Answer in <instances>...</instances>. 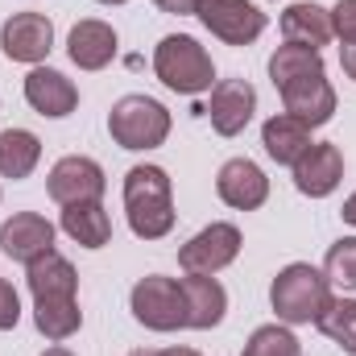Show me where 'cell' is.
Segmentation results:
<instances>
[{"mask_svg": "<svg viewBox=\"0 0 356 356\" xmlns=\"http://www.w3.org/2000/svg\"><path fill=\"white\" fill-rule=\"evenodd\" d=\"M25 269H29L25 282H29V294H33V323H38V332L46 340H54V344L71 340L83 327V311H79V298H75V290H79L75 266L63 253L50 249L38 261H29Z\"/></svg>", "mask_w": 356, "mask_h": 356, "instance_id": "obj_1", "label": "cell"}, {"mask_svg": "<svg viewBox=\"0 0 356 356\" xmlns=\"http://www.w3.org/2000/svg\"><path fill=\"white\" fill-rule=\"evenodd\" d=\"M124 216L133 236L162 241L175 228V186L162 166H133L124 175Z\"/></svg>", "mask_w": 356, "mask_h": 356, "instance_id": "obj_2", "label": "cell"}, {"mask_svg": "<svg viewBox=\"0 0 356 356\" xmlns=\"http://www.w3.org/2000/svg\"><path fill=\"white\" fill-rule=\"evenodd\" d=\"M269 302L277 311V319L286 327H302V323H315L327 302H332V282L327 273L307 261H294V266L277 269L273 286H269Z\"/></svg>", "mask_w": 356, "mask_h": 356, "instance_id": "obj_3", "label": "cell"}, {"mask_svg": "<svg viewBox=\"0 0 356 356\" xmlns=\"http://www.w3.org/2000/svg\"><path fill=\"white\" fill-rule=\"evenodd\" d=\"M154 75L170 91H178V95H203V91L216 88V63H211V54L195 38H186V33H170V38L158 42V50H154Z\"/></svg>", "mask_w": 356, "mask_h": 356, "instance_id": "obj_4", "label": "cell"}, {"mask_svg": "<svg viewBox=\"0 0 356 356\" xmlns=\"http://www.w3.org/2000/svg\"><path fill=\"white\" fill-rule=\"evenodd\" d=\"M170 129H175V120H170L166 104H158L154 95H124L108 112V133L120 149H158V145H166Z\"/></svg>", "mask_w": 356, "mask_h": 356, "instance_id": "obj_5", "label": "cell"}, {"mask_svg": "<svg viewBox=\"0 0 356 356\" xmlns=\"http://www.w3.org/2000/svg\"><path fill=\"white\" fill-rule=\"evenodd\" d=\"M133 319L149 332H178L186 327V298H182V282L166 273H149L133 286L129 294Z\"/></svg>", "mask_w": 356, "mask_h": 356, "instance_id": "obj_6", "label": "cell"}, {"mask_svg": "<svg viewBox=\"0 0 356 356\" xmlns=\"http://www.w3.org/2000/svg\"><path fill=\"white\" fill-rule=\"evenodd\" d=\"M195 17L224 46H253L266 33V13L249 0H199Z\"/></svg>", "mask_w": 356, "mask_h": 356, "instance_id": "obj_7", "label": "cell"}, {"mask_svg": "<svg viewBox=\"0 0 356 356\" xmlns=\"http://www.w3.org/2000/svg\"><path fill=\"white\" fill-rule=\"evenodd\" d=\"M241 257V228L236 224H207L203 232H195L182 249H178V266L186 273H220Z\"/></svg>", "mask_w": 356, "mask_h": 356, "instance_id": "obj_8", "label": "cell"}, {"mask_svg": "<svg viewBox=\"0 0 356 356\" xmlns=\"http://www.w3.org/2000/svg\"><path fill=\"white\" fill-rule=\"evenodd\" d=\"M46 191L54 203L63 207H75V203H91V199H104L108 191V178H104V166L95 158H83V154H67L54 162V170L46 178Z\"/></svg>", "mask_w": 356, "mask_h": 356, "instance_id": "obj_9", "label": "cell"}, {"mask_svg": "<svg viewBox=\"0 0 356 356\" xmlns=\"http://www.w3.org/2000/svg\"><path fill=\"white\" fill-rule=\"evenodd\" d=\"M0 50L8 63H29L38 67L54 50V25L42 13H17L0 25Z\"/></svg>", "mask_w": 356, "mask_h": 356, "instance_id": "obj_10", "label": "cell"}, {"mask_svg": "<svg viewBox=\"0 0 356 356\" xmlns=\"http://www.w3.org/2000/svg\"><path fill=\"white\" fill-rule=\"evenodd\" d=\"M253 112H257V91L249 79H220L211 88L207 116H211V129L220 137H241L245 124L253 120Z\"/></svg>", "mask_w": 356, "mask_h": 356, "instance_id": "obj_11", "label": "cell"}, {"mask_svg": "<svg viewBox=\"0 0 356 356\" xmlns=\"http://www.w3.org/2000/svg\"><path fill=\"white\" fill-rule=\"evenodd\" d=\"M50 249H54V224H50L46 216H38V211H17L13 220L0 224V253H4V257L29 266V261H38V257L50 253Z\"/></svg>", "mask_w": 356, "mask_h": 356, "instance_id": "obj_12", "label": "cell"}, {"mask_svg": "<svg viewBox=\"0 0 356 356\" xmlns=\"http://www.w3.org/2000/svg\"><path fill=\"white\" fill-rule=\"evenodd\" d=\"M216 195H220L228 207H236V211H257L269 199V178L257 162L232 158V162H224L220 175H216Z\"/></svg>", "mask_w": 356, "mask_h": 356, "instance_id": "obj_13", "label": "cell"}, {"mask_svg": "<svg viewBox=\"0 0 356 356\" xmlns=\"http://www.w3.org/2000/svg\"><path fill=\"white\" fill-rule=\"evenodd\" d=\"M290 170H294V186H298L307 199H327V195L340 186V178H344V154H340V145L319 141V145H311Z\"/></svg>", "mask_w": 356, "mask_h": 356, "instance_id": "obj_14", "label": "cell"}, {"mask_svg": "<svg viewBox=\"0 0 356 356\" xmlns=\"http://www.w3.org/2000/svg\"><path fill=\"white\" fill-rule=\"evenodd\" d=\"M277 91H282V108L311 129H319L336 116V88L327 83V75H307V79H294Z\"/></svg>", "mask_w": 356, "mask_h": 356, "instance_id": "obj_15", "label": "cell"}, {"mask_svg": "<svg viewBox=\"0 0 356 356\" xmlns=\"http://www.w3.org/2000/svg\"><path fill=\"white\" fill-rule=\"evenodd\" d=\"M25 99L38 116H50V120H63L79 108V88L63 75V71H50V67H33L25 75Z\"/></svg>", "mask_w": 356, "mask_h": 356, "instance_id": "obj_16", "label": "cell"}, {"mask_svg": "<svg viewBox=\"0 0 356 356\" xmlns=\"http://www.w3.org/2000/svg\"><path fill=\"white\" fill-rule=\"evenodd\" d=\"M178 282H182V298H186V327L211 332L228 311V290L207 273H186Z\"/></svg>", "mask_w": 356, "mask_h": 356, "instance_id": "obj_17", "label": "cell"}, {"mask_svg": "<svg viewBox=\"0 0 356 356\" xmlns=\"http://www.w3.org/2000/svg\"><path fill=\"white\" fill-rule=\"evenodd\" d=\"M67 54L79 71H104L116 58V29L108 21H79L67 38Z\"/></svg>", "mask_w": 356, "mask_h": 356, "instance_id": "obj_18", "label": "cell"}, {"mask_svg": "<svg viewBox=\"0 0 356 356\" xmlns=\"http://www.w3.org/2000/svg\"><path fill=\"white\" fill-rule=\"evenodd\" d=\"M261 145H266V154L277 166H294L315 141H311V124L294 120L290 112H277V116H269L261 124Z\"/></svg>", "mask_w": 356, "mask_h": 356, "instance_id": "obj_19", "label": "cell"}, {"mask_svg": "<svg viewBox=\"0 0 356 356\" xmlns=\"http://www.w3.org/2000/svg\"><path fill=\"white\" fill-rule=\"evenodd\" d=\"M282 38L294 42V46H311V50H319V46H327V42L336 38V29H332V13L319 8V4L298 0V4H290V8L282 13Z\"/></svg>", "mask_w": 356, "mask_h": 356, "instance_id": "obj_20", "label": "cell"}, {"mask_svg": "<svg viewBox=\"0 0 356 356\" xmlns=\"http://www.w3.org/2000/svg\"><path fill=\"white\" fill-rule=\"evenodd\" d=\"M63 232H67L75 245H83V249H104V245L112 241V216L104 211L99 199L63 207Z\"/></svg>", "mask_w": 356, "mask_h": 356, "instance_id": "obj_21", "label": "cell"}, {"mask_svg": "<svg viewBox=\"0 0 356 356\" xmlns=\"http://www.w3.org/2000/svg\"><path fill=\"white\" fill-rule=\"evenodd\" d=\"M42 162V141L29 129H4L0 133V178H29Z\"/></svg>", "mask_w": 356, "mask_h": 356, "instance_id": "obj_22", "label": "cell"}, {"mask_svg": "<svg viewBox=\"0 0 356 356\" xmlns=\"http://www.w3.org/2000/svg\"><path fill=\"white\" fill-rule=\"evenodd\" d=\"M307 75H323V54L319 50L286 42V46H277L269 54V79H273V88H286V83L307 79Z\"/></svg>", "mask_w": 356, "mask_h": 356, "instance_id": "obj_23", "label": "cell"}, {"mask_svg": "<svg viewBox=\"0 0 356 356\" xmlns=\"http://www.w3.org/2000/svg\"><path fill=\"white\" fill-rule=\"evenodd\" d=\"M315 327H319L340 353L356 356V298H332L327 311L315 319Z\"/></svg>", "mask_w": 356, "mask_h": 356, "instance_id": "obj_24", "label": "cell"}, {"mask_svg": "<svg viewBox=\"0 0 356 356\" xmlns=\"http://www.w3.org/2000/svg\"><path fill=\"white\" fill-rule=\"evenodd\" d=\"M323 273H327L332 286H340V290H356V236H344V241H336V245L327 249V257H323Z\"/></svg>", "mask_w": 356, "mask_h": 356, "instance_id": "obj_25", "label": "cell"}, {"mask_svg": "<svg viewBox=\"0 0 356 356\" xmlns=\"http://www.w3.org/2000/svg\"><path fill=\"white\" fill-rule=\"evenodd\" d=\"M241 356H298V340L290 327H277V323H266L249 336L245 353Z\"/></svg>", "mask_w": 356, "mask_h": 356, "instance_id": "obj_26", "label": "cell"}, {"mask_svg": "<svg viewBox=\"0 0 356 356\" xmlns=\"http://www.w3.org/2000/svg\"><path fill=\"white\" fill-rule=\"evenodd\" d=\"M332 29L340 42H356V0H340L332 8Z\"/></svg>", "mask_w": 356, "mask_h": 356, "instance_id": "obj_27", "label": "cell"}, {"mask_svg": "<svg viewBox=\"0 0 356 356\" xmlns=\"http://www.w3.org/2000/svg\"><path fill=\"white\" fill-rule=\"evenodd\" d=\"M17 323H21V298H17L13 282L0 277V332H8V327H17Z\"/></svg>", "mask_w": 356, "mask_h": 356, "instance_id": "obj_28", "label": "cell"}, {"mask_svg": "<svg viewBox=\"0 0 356 356\" xmlns=\"http://www.w3.org/2000/svg\"><path fill=\"white\" fill-rule=\"evenodd\" d=\"M154 4L170 17H195L199 13V0H154Z\"/></svg>", "mask_w": 356, "mask_h": 356, "instance_id": "obj_29", "label": "cell"}, {"mask_svg": "<svg viewBox=\"0 0 356 356\" xmlns=\"http://www.w3.org/2000/svg\"><path fill=\"white\" fill-rule=\"evenodd\" d=\"M340 67H344V75L356 83V42H344L340 46Z\"/></svg>", "mask_w": 356, "mask_h": 356, "instance_id": "obj_30", "label": "cell"}, {"mask_svg": "<svg viewBox=\"0 0 356 356\" xmlns=\"http://www.w3.org/2000/svg\"><path fill=\"white\" fill-rule=\"evenodd\" d=\"M340 216H344V224H353L356 228V191L344 199V207H340Z\"/></svg>", "mask_w": 356, "mask_h": 356, "instance_id": "obj_31", "label": "cell"}, {"mask_svg": "<svg viewBox=\"0 0 356 356\" xmlns=\"http://www.w3.org/2000/svg\"><path fill=\"white\" fill-rule=\"evenodd\" d=\"M162 356H199L195 348H182V344H175V348H162Z\"/></svg>", "mask_w": 356, "mask_h": 356, "instance_id": "obj_32", "label": "cell"}, {"mask_svg": "<svg viewBox=\"0 0 356 356\" xmlns=\"http://www.w3.org/2000/svg\"><path fill=\"white\" fill-rule=\"evenodd\" d=\"M42 356H75V353H71V348H58V344H54V348H46Z\"/></svg>", "mask_w": 356, "mask_h": 356, "instance_id": "obj_33", "label": "cell"}, {"mask_svg": "<svg viewBox=\"0 0 356 356\" xmlns=\"http://www.w3.org/2000/svg\"><path fill=\"white\" fill-rule=\"evenodd\" d=\"M129 356H162V353H154V348H133Z\"/></svg>", "mask_w": 356, "mask_h": 356, "instance_id": "obj_34", "label": "cell"}, {"mask_svg": "<svg viewBox=\"0 0 356 356\" xmlns=\"http://www.w3.org/2000/svg\"><path fill=\"white\" fill-rule=\"evenodd\" d=\"M99 4H124V0H99Z\"/></svg>", "mask_w": 356, "mask_h": 356, "instance_id": "obj_35", "label": "cell"}]
</instances>
